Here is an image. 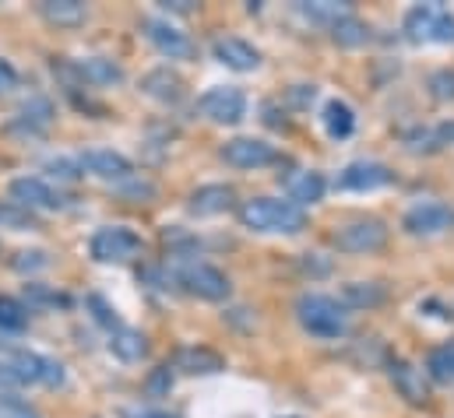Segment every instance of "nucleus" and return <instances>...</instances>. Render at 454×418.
Wrapping results in <instances>:
<instances>
[{
	"label": "nucleus",
	"mask_w": 454,
	"mask_h": 418,
	"mask_svg": "<svg viewBox=\"0 0 454 418\" xmlns=\"http://www.w3.org/2000/svg\"><path fill=\"white\" fill-rule=\"evenodd\" d=\"M11 387H25V383H21L18 369H14L11 359H7V362H0V391H11Z\"/></svg>",
	"instance_id": "37"
},
{
	"label": "nucleus",
	"mask_w": 454,
	"mask_h": 418,
	"mask_svg": "<svg viewBox=\"0 0 454 418\" xmlns=\"http://www.w3.org/2000/svg\"><path fill=\"white\" fill-rule=\"evenodd\" d=\"M0 225H7V228H14V232H25V228H39V221H35V214L28 208H21V205H0Z\"/></svg>",
	"instance_id": "28"
},
{
	"label": "nucleus",
	"mask_w": 454,
	"mask_h": 418,
	"mask_svg": "<svg viewBox=\"0 0 454 418\" xmlns=\"http://www.w3.org/2000/svg\"><path fill=\"white\" fill-rule=\"evenodd\" d=\"M78 74H82L85 81H92V85H120V81H123L120 64L106 60V57H89V60H82V64H78Z\"/></svg>",
	"instance_id": "21"
},
{
	"label": "nucleus",
	"mask_w": 454,
	"mask_h": 418,
	"mask_svg": "<svg viewBox=\"0 0 454 418\" xmlns=\"http://www.w3.org/2000/svg\"><path fill=\"white\" fill-rule=\"evenodd\" d=\"M180 282H184L187 292H194L198 299H208V303H219V299L229 296V278L219 267H212V264H191V267H184Z\"/></svg>",
	"instance_id": "8"
},
{
	"label": "nucleus",
	"mask_w": 454,
	"mask_h": 418,
	"mask_svg": "<svg viewBox=\"0 0 454 418\" xmlns=\"http://www.w3.org/2000/svg\"><path fill=\"white\" fill-rule=\"evenodd\" d=\"M212 53H215V60H219V64H226V67H232V71H254V67L261 64V53H257L250 43L236 39V35H223V39H215Z\"/></svg>",
	"instance_id": "16"
},
{
	"label": "nucleus",
	"mask_w": 454,
	"mask_h": 418,
	"mask_svg": "<svg viewBox=\"0 0 454 418\" xmlns=\"http://www.w3.org/2000/svg\"><path fill=\"white\" fill-rule=\"evenodd\" d=\"M43 383L46 387H64V366L57 359H46L43 355Z\"/></svg>",
	"instance_id": "36"
},
{
	"label": "nucleus",
	"mask_w": 454,
	"mask_h": 418,
	"mask_svg": "<svg viewBox=\"0 0 454 418\" xmlns=\"http://www.w3.org/2000/svg\"><path fill=\"white\" fill-rule=\"evenodd\" d=\"M145 35H148V43H152V46H155L162 57H169V60H191V57L198 53L194 39H191L187 32L173 28L169 21L148 18V21H145Z\"/></svg>",
	"instance_id": "6"
},
{
	"label": "nucleus",
	"mask_w": 454,
	"mask_h": 418,
	"mask_svg": "<svg viewBox=\"0 0 454 418\" xmlns=\"http://www.w3.org/2000/svg\"><path fill=\"white\" fill-rule=\"evenodd\" d=\"M289 194H293L296 208H300V205H317V201L325 197V176H321V173H300V176L289 183Z\"/></svg>",
	"instance_id": "23"
},
{
	"label": "nucleus",
	"mask_w": 454,
	"mask_h": 418,
	"mask_svg": "<svg viewBox=\"0 0 454 418\" xmlns=\"http://www.w3.org/2000/svg\"><path fill=\"white\" fill-rule=\"evenodd\" d=\"M198 109L212 120V123H239L243 112H247V99L239 89H229V85H219L212 92H205L198 99Z\"/></svg>",
	"instance_id": "7"
},
{
	"label": "nucleus",
	"mask_w": 454,
	"mask_h": 418,
	"mask_svg": "<svg viewBox=\"0 0 454 418\" xmlns=\"http://www.w3.org/2000/svg\"><path fill=\"white\" fill-rule=\"evenodd\" d=\"M296 316L317 337H339V334H345V310H341L335 299H328V296H317V292L300 296Z\"/></svg>",
	"instance_id": "2"
},
{
	"label": "nucleus",
	"mask_w": 454,
	"mask_h": 418,
	"mask_svg": "<svg viewBox=\"0 0 454 418\" xmlns=\"http://www.w3.org/2000/svg\"><path fill=\"white\" fill-rule=\"evenodd\" d=\"M332 35H335V43H339V46H363V43L370 39L366 25H363L359 18H352V14L332 25Z\"/></svg>",
	"instance_id": "26"
},
{
	"label": "nucleus",
	"mask_w": 454,
	"mask_h": 418,
	"mask_svg": "<svg viewBox=\"0 0 454 418\" xmlns=\"http://www.w3.org/2000/svg\"><path fill=\"white\" fill-rule=\"evenodd\" d=\"M430 89H434V96H437V99L454 103V71H441V74H434Z\"/></svg>",
	"instance_id": "33"
},
{
	"label": "nucleus",
	"mask_w": 454,
	"mask_h": 418,
	"mask_svg": "<svg viewBox=\"0 0 454 418\" xmlns=\"http://www.w3.org/2000/svg\"><path fill=\"white\" fill-rule=\"evenodd\" d=\"M239 221L250 232H303L307 228V214L303 208H296L293 201H271V197H254L239 208Z\"/></svg>",
	"instance_id": "1"
},
{
	"label": "nucleus",
	"mask_w": 454,
	"mask_h": 418,
	"mask_svg": "<svg viewBox=\"0 0 454 418\" xmlns=\"http://www.w3.org/2000/svg\"><path fill=\"white\" fill-rule=\"evenodd\" d=\"M141 92L155 103H180L184 99V78L169 67H155L141 78Z\"/></svg>",
	"instance_id": "15"
},
{
	"label": "nucleus",
	"mask_w": 454,
	"mask_h": 418,
	"mask_svg": "<svg viewBox=\"0 0 454 418\" xmlns=\"http://www.w3.org/2000/svg\"><path fill=\"white\" fill-rule=\"evenodd\" d=\"M325 127H328L332 137H348L352 127H356V116H352L348 105L335 99V103H328V109H325Z\"/></svg>",
	"instance_id": "25"
},
{
	"label": "nucleus",
	"mask_w": 454,
	"mask_h": 418,
	"mask_svg": "<svg viewBox=\"0 0 454 418\" xmlns=\"http://www.w3.org/2000/svg\"><path fill=\"white\" fill-rule=\"evenodd\" d=\"M427 369H430V376H434L437 383H454V341H448V344H441V348L430 352Z\"/></svg>",
	"instance_id": "24"
},
{
	"label": "nucleus",
	"mask_w": 454,
	"mask_h": 418,
	"mask_svg": "<svg viewBox=\"0 0 454 418\" xmlns=\"http://www.w3.org/2000/svg\"><path fill=\"white\" fill-rule=\"evenodd\" d=\"M43 267H50V257H46L43 250H21V253L14 257V271H21V275L43 271Z\"/></svg>",
	"instance_id": "31"
},
{
	"label": "nucleus",
	"mask_w": 454,
	"mask_h": 418,
	"mask_svg": "<svg viewBox=\"0 0 454 418\" xmlns=\"http://www.w3.org/2000/svg\"><path fill=\"white\" fill-rule=\"evenodd\" d=\"M25 296H28L32 306H67L71 303L64 292H53L46 285H25Z\"/></svg>",
	"instance_id": "30"
},
{
	"label": "nucleus",
	"mask_w": 454,
	"mask_h": 418,
	"mask_svg": "<svg viewBox=\"0 0 454 418\" xmlns=\"http://www.w3.org/2000/svg\"><path fill=\"white\" fill-rule=\"evenodd\" d=\"M39 14L50 25H57V28H78V25H85L89 7L82 0H43L39 4Z\"/></svg>",
	"instance_id": "18"
},
{
	"label": "nucleus",
	"mask_w": 454,
	"mask_h": 418,
	"mask_svg": "<svg viewBox=\"0 0 454 418\" xmlns=\"http://www.w3.org/2000/svg\"><path fill=\"white\" fill-rule=\"evenodd\" d=\"M384 183H391V169L380 162H352L339 176L341 190H377Z\"/></svg>",
	"instance_id": "14"
},
{
	"label": "nucleus",
	"mask_w": 454,
	"mask_h": 418,
	"mask_svg": "<svg viewBox=\"0 0 454 418\" xmlns=\"http://www.w3.org/2000/svg\"><path fill=\"white\" fill-rule=\"evenodd\" d=\"M391 380H395L398 394H402L409 405H427V401H430L427 380H423V373H419L412 362H402V359H395V362H391Z\"/></svg>",
	"instance_id": "17"
},
{
	"label": "nucleus",
	"mask_w": 454,
	"mask_h": 418,
	"mask_svg": "<svg viewBox=\"0 0 454 418\" xmlns=\"http://www.w3.org/2000/svg\"><path fill=\"white\" fill-rule=\"evenodd\" d=\"M11 85H14V71L7 64H0V92H7Z\"/></svg>",
	"instance_id": "39"
},
{
	"label": "nucleus",
	"mask_w": 454,
	"mask_h": 418,
	"mask_svg": "<svg viewBox=\"0 0 454 418\" xmlns=\"http://www.w3.org/2000/svg\"><path fill=\"white\" fill-rule=\"evenodd\" d=\"M46 169H50V176H57V180H64V183H74V180L82 176V166L71 162V159H53Z\"/></svg>",
	"instance_id": "32"
},
{
	"label": "nucleus",
	"mask_w": 454,
	"mask_h": 418,
	"mask_svg": "<svg viewBox=\"0 0 454 418\" xmlns=\"http://www.w3.org/2000/svg\"><path fill=\"white\" fill-rule=\"evenodd\" d=\"M384 285H377V282H348L345 289H341V303L345 306H356V310H366V306H377V303H384Z\"/></svg>",
	"instance_id": "22"
},
{
	"label": "nucleus",
	"mask_w": 454,
	"mask_h": 418,
	"mask_svg": "<svg viewBox=\"0 0 454 418\" xmlns=\"http://www.w3.org/2000/svg\"><path fill=\"white\" fill-rule=\"evenodd\" d=\"M28 323V310L11 299V296H0V330H21Z\"/></svg>",
	"instance_id": "29"
},
{
	"label": "nucleus",
	"mask_w": 454,
	"mask_h": 418,
	"mask_svg": "<svg viewBox=\"0 0 454 418\" xmlns=\"http://www.w3.org/2000/svg\"><path fill=\"white\" fill-rule=\"evenodd\" d=\"M300 11L307 14V18H314V21H341V18H348L352 11H348V4H335V0H317V4H300Z\"/></svg>",
	"instance_id": "27"
},
{
	"label": "nucleus",
	"mask_w": 454,
	"mask_h": 418,
	"mask_svg": "<svg viewBox=\"0 0 454 418\" xmlns=\"http://www.w3.org/2000/svg\"><path fill=\"white\" fill-rule=\"evenodd\" d=\"M434 137H437V144H454V120L451 123H441V127L434 130Z\"/></svg>",
	"instance_id": "38"
},
{
	"label": "nucleus",
	"mask_w": 454,
	"mask_h": 418,
	"mask_svg": "<svg viewBox=\"0 0 454 418\" xmlns=\"http://www.w3.org/2000/svg\"><path fill=\"white\" fill-rule=\"evenodd\" d=\"M405 228L412 236H441L454 228V208L444 201H427V205H416V208L405 214Z\"/></svg>",
	"instance_id": "9"
},
{
	"label": "nucleus",
	"mask_w": 454,
	"mask_h": 418,
	"mask_svg": "<svg viewBox=\"0 0 454 418\" xmlns=\"http://www.w3.org/2000/svg\"><path fill=\"white\" fill-rule=\"evenodd\" d=\"M11 197H14V205H21V208H43V211H57L64 208V197L53 190V187H46L43 180H35V176H21V180H14L11 183Z\"/></svg>",
	"instance_id": "11"
},
{
	"label": "nucleus",
	"mask_w": 454,
	"mask_h": 418,
	"mask_svg": "<svg viewBox=\"0 0 454 418\" xmlns=\"http://www.w3.org/2000/svg\"><path fill=\"white\" fill-rule=\"evenodd\" d=\"M223 159L236 169H261L275 162V148L261 137H232L223 148Z\"/></svg>",
	"instance_id": "10"
},
{
	"label": "nucleus",
	"mask_w": 454,
	"mask_h": 418,
	"mask_svg": "<svg viewBox=\"0 0 454 418\" xmlns=\"http://www.w3.org/2000/svg\"><path fill=\"white\" fill-rule=\"evenodd\" d=\"M92 257L99 264H123V260H134L141 253V239L130 232V228H120V225H110V228H99L89 243Z\"/></svg>",
	"instance_id": "5"
},
{
	"label": "nucleus",
	"mask_w": 454,
	"mask_h": 418,
	"mask_svg": "<svg viewBox=\"0 0 454 418\" xmlns=\"http://www.w3.org/2000/svg\"><path fill=\"white\" fill-rule=\"evenodd\" d=\"M110 352L120 362H141L148 355V337L134 327H116L110 334Z\"/></svg>",
	"instance_id": "20"
},
{
	"label": "nucleus",
	"mask_w": 454,
	"mask_h": 418,
	"mask_svg": "<svg viewBox=\"0 0 454 418\" xmlns=\"http://www.w3.org/2000/svg\"><path fill=\"white\" fill-rule=\"evenodd\" d=\"M173 366H176L180 373H191V376L226 369L223 355H219V352H212V348H180V352L173 355Z\"/></svg>",
	"instance_id": "19"
},
{
	"label": "nucleus",
	"mask_w": 454,
	"mask_h": 418,
	"mask_svg": "<svg viewBox=\"0 0 454 418\" xmlns=\"http://www.w3.org/2000/svg\"><path fill=\"white\" fill-rule=\"evenodd\" d=\"M78 166H82V173L89 169V173L99 176V180H127V176H130V162H127L120 151H110V148H92V151H85V155L78 159Z\"/></svg>",
	"instance_id": "13"
},
{
	"label": "nucleus",
	"mask_w": 454,
	"mask_h": 418,
	"mask_svg": "<svg viewBox=\"0 0 454 418\" xmlns=\"http://www.w3.org/2000/svg\"><path fill=\"white\" fill-rule=\"evenodd\" d=\"M236 205V190L229 183H208V187H198L187 201L191 214L198 218H212V214H226Z\"/></svg>",
	"instance_id": "12"
},
{
	"label": "nucleus",
	"mask_w": 454,
	"mask_h": 418,
	"mask_svg": "<svg viewBox=\"0 0 454 418\" xmlns=\"http://www.w3.org/2000/svg\"><path fill=\"white\" fill-rule=\"evenodd\" d=\"M332 243L339 246L341 253H373L387 243V225L377 221V218H359V221H348L341 225L339 232L332 236Z\"/></svg>",
	"instance_id": "4"
},
{
	"label": "nucleus",
	"mask_w": 454,
	"mask_h": 418,
	"mask_svg": "<svg viewBox=\"0 0 454 418\" xmlns=\"http://www.w3.org/2000/svg\"><path fill=\"white\" fill-rule=\"evenodd\" d=\"M405 32L412 43H454V18L437 4H419L405 14Z\"/></svg>",
	"instance_id": "3"
},
{
	"label": "nucleus",
	"mask_w": 454,
	"mask_h": 418,
	"mask_svg": "<svg viewBox=\"0 0 454 418\" xmlns=\"http://www.w3.org/2000/svg\"><path fill=\"white\" fill-rule=\"evenodd\" d=\"M120 183H123V187H120V190H123V194H127V197H152V194H155V187H152V183H148V180H137V176H134V173H130V176H127V180H120Z\"/></svg>",
	"instance_id": "35"
},
{
	"label": "nucleus",
	"mask_w": 454,
	"mask_h": 418,
	"mask_svg": "<svg viewBox=\"0 0 454 418\" xmlns=\"http://www.w3.org/2000/svg\"><path fill=\"white\" fill-rule=\"evenodd\" d=\"M0 418H43L35 408L21 405V401H11V398H0Z\"/></svg>",
	"instance_id": "34"
}]
</instances>
